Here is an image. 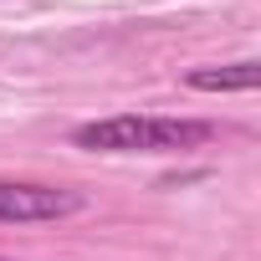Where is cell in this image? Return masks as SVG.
<instances>
[{
	"instance_id": "cell-1",
	"label": "cell",
	"mask_w": 261,
	"mask_h": 261,
	"mask_svg": "<svg viewBox=\"0 0 261 261\" xmlns=\"http://www.w3.org/2000/svg\"><path fill=\"white\" fill-rule=\"evenodd\" d=\"M215 139V123L205 118H149V113H118L72 128V144L87 154H185Z\"/></svg>"
},
{
	"instance_id": "cell-2",
	"label": "cell",
	"mask_w": 261,
	"mask_h": 261,
	"mask_svg": "<svg viewBox=\"0 0 261 261\" xmlns=\"http://www.w3.org/2000/svg\"><path fill=\"white\" fill-rule=\"evenodd\" d=\"M87 205L82 190L62 185H31V179H0V220L6 225H41V220H67Z\"/></svg>"
},
{
	"instance_id": "cell-3",
	"label": "cell",
	"mask_w": 261,
	"mask_h": 261,
	"mask_svg": "<svg viewBox=\"0 0 261 261\" xmlns=\"http://www.w3.org/2000/svg\"><path fill=\"white\" fill-rule=\"evenodd\" d=\"M195 92H251L261 82V67L256 62H230V67H195L185 77Z\"/></svg>"
},
{
	"instance_id": "cell-4",
	"label": "cell",
	"mask_w": 261,
	"mask_h": 261,
	"mask_svg": "<svg viewBox=\"0 0 261 261\" xmlns=\"http://www.w3.org/2000/svg\"><path fill=\"white\" fill-rule=\"evenodd\" d=\"M0 261H6V256H0Z\"/></svg>"
}]
</instances>
